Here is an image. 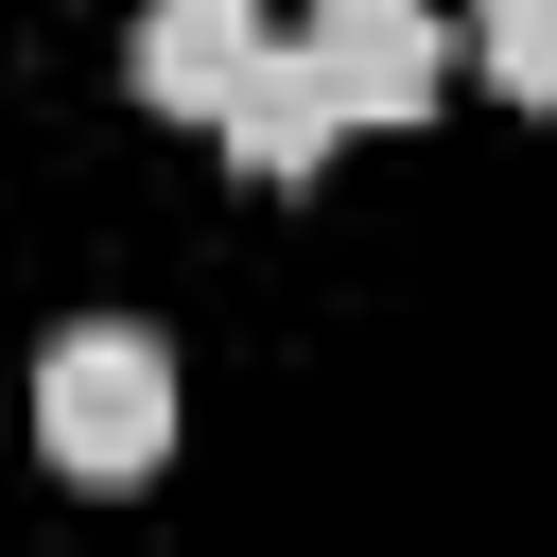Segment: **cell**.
Here are the masks:
<instances>
[{
    "label": "cell",
    "instance_id": "cell-2",
    "mask_svg": "<svg viewBox=\"0 0 557 557\" xmlns=\"http://www.w3.org/2000/svg\"><path fill=\"white\" fill-rule=\"evenodd\" d=\"M313 70H331L348 122H435V87H453V17H435V0H313Z\"/></svg>",
    "mask_w": 557,
    "mask_h": 557
},
{
    "label": "cell",
    "instance_id": "cell-1",
    "mask_svg": "<svg viewBox=\"0 0 557 557\" xmlns=\"http://www.w3.org/2000/svg\"><path fill=\"white\" fill-rule=\"evenodd\" d=\"M35 435H52L70 487H139V470L174 453V348H157V331H52Z\"/></svg>",
    "mask_w": 557,
    "mask_h": 557
},
{
    "label": "cell",
    "instance_id": "cell-4",
    "mask_svg": "<svg viewBox=\"0 0 557 557\" xmlns=\"http://www.w3.org/2000/svg\"><path fill=\"white\" fill-rule=\"evenodd\" d=\"M122 70H139V104H174V122H226V87L261 70V0H157Z\"/></svg>",
    "mask_w": 557,
    "mask_h": 557
},
{
    "label": "cell",
    "instance_id": "cell-3",
    "mask_svg": "<svg viewBox=\"0 0 557 557\" xmlns=\"http://www.w3.org/2000/svg\"><path fill=\"white\" fill-rule=\"evenodd\" d=\"M209 139H226V157H244L261 191H296V174H331V139H348V104H331V70H313V35H296V52L261 35V70L226 87V122H209Z\"/></svg>",
    "mask_w": 557,
    "mask_h": 557
},
{
    "label": "cell",
    "instance_id": "cell-5",
    "mask_svg": "<svg viewBox=\"0 0 557 557\" xmlns=\"http://www.w3.org/2000/svg\"><path fill=\"white\" fill-rule=\"evenodd\" d=\"M470 35H487L505 104H557V0H470Z\"/></svg>",
    "mask_w": 557,
    "mask_h": 557
}]
</instances>
